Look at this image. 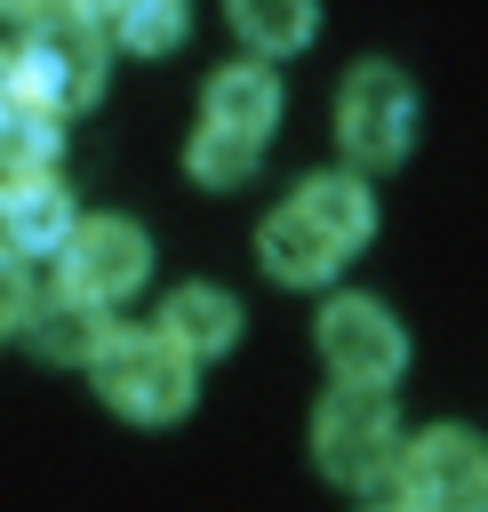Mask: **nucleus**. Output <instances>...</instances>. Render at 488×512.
<instances>
[{
    "instance_id": "1",
    "label": "nucleus",
    "mask_w": 488,
    "mask_h": 512,
    "mask_svg": "<svg viewBox=\"0 0 488 512\" xmlns=\"http://www.w3.org/2000/svg\"><path fill=\"white\" fill-rule=\"evenodd\" d=\"M192 376H200V352H192L184 336H168L160 320H152V328H120V336L104 344V360H96V392H104V408L128 416V424H168V416H184L192 392H200Z\"/></svg>"
},
{
    "instance_id": "2",
    "label": "nucleus",
    "mask_w": 488,
    "mask_h": 512,
    "mask_svg": "<svg viewBox=\"0 0 488 512\" xmlns=\"http://www.w3.org/2000/svg\"><path fill=\"white\" fill-rule=\"evenodd\" d=\"M312 456L328 480L376 496L400 464V424H392V400L384 384H336L320 408H312Z\"/></svg>"
},
{
    "instance_id": "3",
    "label": "nucleus",
    "mask_w": 488,
    "mask_h": 512,
    "mask_svg": "<svg viewBox=\"0 0 488 512\" xmlns=\"http://www.w3.org/2000/svg\"><path fill=\"white\" fill-rule=\"evenodd\" d=\"M376 496L416 504V512H480L488 504V440L464 424H432V432L400 440V464Z\"/></svg>"
},
{
    "instance_id": "4",
    "label": "nucleus",
    "mask_w": 488,
    "mask_h": 512,
    "mask_svg": "<svg viewBox=\"0 0 488 512\" xmlns=\"http://www.w3.org/2000/svg\"><path fill=\"white\" fill-rule=\"evenodd\" d=\"M24 88L48 96L56 112H80L104 96V72H112V48H104V24L80 16V8H40L32 32H24Z\"/></svg>"
},
{
    "instance_id": "5",
    "label": "nucleus",
    "mask_w": 488,
    "mask_h": 512,
    "mask_svg": "<svg viewBox=\"0 0 488 512\" xmlns=\"http://www.w3.org/2000/svg\"><path fill=\"white\" fill-rule=\"evenodd\" d=\"M416 136V88L400 64H352L336 96V144L352 168H392Z\"/></svg>"
},
{
    "instance_id": "6",
    "label": "nucleus",
    "mask_w": 488,
    "mask_h": 512,
    "mask_svg": "<svg viewBox=\"0 0 488 512\" xmlns=\"http://www.w3.org/2000/svg\"><path fill=\"white\" fill-rule=\"evenodd\" d=\"M56 272H64L80 296L120 304V296L144 288V272H152V240H144V224H128V216H80V224L64 232V248H56Z\"/></svg>"
},
{
    "instance_id": "7",
    "label": "nucleus",
    "mask_w": 488,
    "mask_h": 512,
    "mask_svg": "<svg viewBox=\"0 0 488 512\" xmlns=\"http://www.w3.org/2000/svg\"><path fill=\"white\" fill-rule=\"evenodd\" d=\"M320 360H328L336 384H392V376L408 368V336H400V320H392L384 304L336 296V304L320 312Z\"/></svg>"
},
{
    "instance_id": "8",
    "label": "nucleus",
    "mask_w": 488,
    "mask_h": 512,
    "mask_svg": "<svg viewBox=\"0 0 488 512\" xmlns=\"http://www.w3.org/2000/svg\"><path fill=\"white\" fill-rule=\"evenodd\" d=\"M16 336H24L40 360H64V368L88 360V368H96L120 328H112V304H104V296H80V288L64 280V288H32V312H24Z\"/></svg>"
},
{
    "instance_id": "9",
    "label": "nucleus",
    "mask_w": 488,
    "mask_h": 512,
    "mask_svg": "<svg viewBox=\"0 0 488 512\" xmlns=\"http://www.w3.org/2000/svg\"><path fill=\"white\" fill-rule=\"evenodd\" d=\"M0 224H8V256L40 264V256L64 248V232H72L80 216H72V192H64L48 168H32V176H8V184H0Z\"/></svg>"
},
{
    "instance_id": "10",
    "label": "nucleus",
    "mask_w": 488,
    "mask_h": 512,
    "mask_svg": "<svg viewBox=\"0 0 488 512\" xmlns=\"http://www.w3.org/2000/svg\"><path fill=\"white\" fill-rule=\"evenodd\" d=\"M256 256H264L272 280H288V288H320V280H336V264H344L352 248L328 240L320 216H304V208L288 200V208H272V216L256 224Z\"/></svg>"
},
{
    "instance_id": "11",
    "label": "nucleus",
    "mask_w": 488,
    "mask_h": 512,
    "mask_svg": "<svg viewBox=\"0 0 488 512\" xmlns=\"http://www.w3.org/2000/svg\"><path fill=\"white\" fill-rule=\"evenodd\" d=\"M200 120L240 128V136H256V144H264V136L280 128V72H272V56H240V64H224V72H208Z\"/></svg>"
},
{
    "instance_id": "12",
    "label": "nucleus",
    "mask_w": 488,
    "mask_h": 512,
    "mask_svg": "<svg viewBox=\"0 0 488 512\" xmlns=\"http://www.w3.org/2000/svg\"><path fill=\"white\" fill-rule=\"evenodd\" d=\"M296 208H304V216H320V232H328V240H344V248H368V232H376V200H368L360 168L304 176V184H296Z\"/></svg>"
},
{
    "instance_id": "13",
    "label": "nucleus",
    "mask_w": 488,
    "mask_h": 512,
    "mask_svg": "<svg viewBox=\"0 0 488 512\" xmlns=\"http://www.w3.org/2000/svg\"><path fill=\"white\" fill-rule=\"evenodd\" d=\"M160 328H168V336H184L200 360H216V352H232V344H240V304H232L224 288L192 280V288H176V296L160 304Z\"/></svg>"
},
{
    "instance_id": "14",
    "label": "nucleus",
    "mask_w": 488,
    "mask_h": 512,
    "mask_svg": "<svg viewBox=\"0 0 488 512\" xmlns=\"http://www.w3.org/2000/svg\"><path fill=\"white\" fill-rule=\"evenodd\" d=\"M64 112L48 104V96H16L8 112H0V176H32V168H56V152H64V128H56Z\"/></svg>"
},
{
    "instance_id": "15",
    "label": "nucleus",
    "mask_w": 488,
    "mask_h": 512,
    "mask_svg": "<svg viewBox=\"0 0 488 512\" xmlns=\"http://www.w3.org/2000/svg\"><path fill=\"white\" fill-rule=\"evenodd\" d=\"M224 16H232V32H240L256 56H288V48H304L312 24H320L312 0H224Z\"/></svg>"
},
{
    "instance_id": "16",
    "label": "nucleus",
    "mask_w": 488,
    "mask_h": 512,
    "mask_svg": "<svg viewBox=\"0 0 488 512\" xmlns=\"http://www.w3.org/2000/svg\"><path fill=\"white\" fill-rule=\"evenodd\" d=\"M256 160H264V144H256V136H240V128H216V120H200V136L184 144V176H192V184H208V192L248 184V176H256Z\"/></svg>"
},
{
    "instance_id": "17",
    "label": "nucleus",
    "mask_w": 488,
    "mask_h": 512,
    "mask_svg": "<svg viewBox=\"0 0 488 512\" xmlns=\"http://www.w3.org/2000/svg\"><path fill=\"white\" fill-rule=\"evenodd\" d=\"M112 40H120L128 56H168V48L184 40V0H128V8L112 16Z\"/></svg>"
},
{
    "instance_id": "18",
    "label": "nucleus",
    "mask_w": 488,
    "mask_h": 512,
    "mask_svg": "<svg viewBox=\"0 0 488 512\" xmlns=\"http://www.w3.org/2000/svg\"><path fill=\"white\" fill-rule=\"evenodd\" d=\"M24 312H32V272H24V256H0V336H16Z\"/></svg>"
},
{
    "instance_id": "19",
    "label": "nucleus",
    "mask_w": 488,
    "mask_h": 512,
    "mask_svg": "<svg viewBox=\"0 0 488 512\" xmlns=\"http://www.w3.org/2000/svg\"><path fill=\"white\" fill-rule=\"evenodd\" d=\"M16 96H32V88H24V56H16V48H0V112H8Z\"/></svg>"
},
{
    "instance_id": "20",
    "label": "nucleus",
    "mask_w": 488,
    "mask_h": 512,
    "mask_svg": "<svg viewBox=\"0 0 488 512\" xmlns=\"http://www.w3.org/2000/svg\"><path fill=\"white\" fill-rule=\"evenodd\" d=\"M64 8H80V16H96V24H104V32H112V16H120V8H128V0H64Z\"/></svg>"
},
{
    "instance_id": "21",
    "label": "nucleus",
    "mask_w": 488,
    "mask_h": 512,
    "mask_svg": "<svg viewBox=\"0 0 488 512\" xmlns=\"http://www.w3.org/2000/svg\"><path fill=\"white\" fill-rule=\"evenodd\" d=\"M40 8H56V0H0V16H16V24H32Z\"/></svg>"
},
{
    "instance_id": "22",
    "label": "nucleus",
    "mask_w": 488,
    "mask_h": 512,
    "mask_svg": "<svg viewBox=\"0 0 488 512\" xmlns=\"http://www.w3.org/2000/svg\"><path fill=\"white\" fill-rule=\"evenodd\" d=\"M0 256H8V224H0Z\"/></svg>"
}]
</instances>
